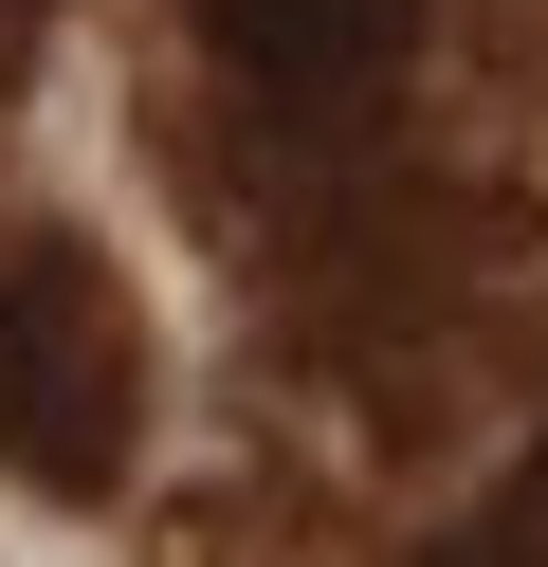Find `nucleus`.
Returning a JSON list of instances; mask_svg holds the SVG:
<instances>
[{"mask_svg": "<svg viewBox=\"0 0 548 567\" xmlns=\"http://www.w3.org/2000/svg\"><path fill=\"white\" fill-rule=\"evenodd\" d=\"M256 92H365L402 38H421V0H183Z\"/></svg>", "mask_w": 548, "mask_h": 567, "instance_id": "obj_2", "label": "nucleus"}, {"mask_svg": "<svg viewBox=\"0 0 548 567\" xmlns=\"http://www.w3.org/2000/svg\"><path fill=\"white\" fill-rule=\"evenodd\" d=\"M0 38H37V0H0Z\"/></svg>", "mask_w": 548, "mask_h": 567, "instance_id": "obj_3", "label": "nucleus"}, {"mask_svg": "<svg viewBox=\"0 0 548 567\" xmlns=\"http://www.w3.org/2000/svg\"><path fill=\"white\" fill-rule=\"evenodd\" d=\"M146 440V311L92 238H0V476L19 494H110Z\"/></svg>", "mask_w": 548, "mask_h": 567, "instance_id": "obj_1", "label": "nucleus"}]
</instances>
